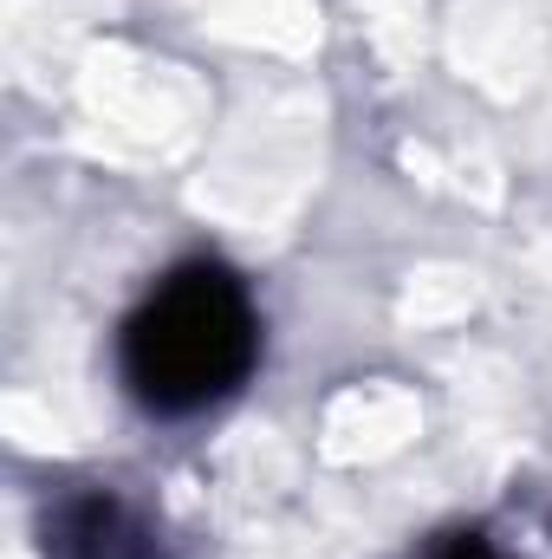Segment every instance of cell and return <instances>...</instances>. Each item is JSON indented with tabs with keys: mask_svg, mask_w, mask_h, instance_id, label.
Returning a JSON list of instances; mask_svg holds the SVG:
<instances>
[{
	"mask_svg": "<svg viewBox=\"0 0 552 559\" xmlns=\"http://www.w3.org/2000/svg\"><path fill=\"white\" fill-rule=\"evenodd\" d=\"M435 559H501V554H494V540H488V534H455Z\"/></svg>",
	"mask_w": 552,
	"mask_h": 559,
	"instance_id": "cell-3",
	"label": "cell"
},
{
	"mask_svg": "<svg viewBox=\"0 0 552 559\" xmlns=\"http://www.w3.org/2000/svg\"><path fill=\"white\" fill-rule=\"evenodd\" d=\"M261 358V319L248 286L221 261H189L124 319L118 365L143 411L189 417L221 404Z\"/></svg>",
	"mask_w": 552,
	"mask_h": 559,
	"instance_id": "cell-1",
	"label": "cell"
},
{
	"mask_svg": "<svg viewBox=\"0 0 552 559\" xmlns=\"http://www.w3.org/2000/svg\"><path fill=\"white\" fill-rule=\"evenodd\" d=\"M59 559H163L137 514L111 495H79L59 514Z\"/></svg>",
	"mask_w": 552,
	"mask_h": 559,
	"instance_id": "cell-2",
	"label": "cell"
}]
</instances>
